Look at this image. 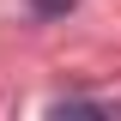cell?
<instances>
[{
  "instance_id": "cell-1",
  "label": "cell",
  "mask_w": 121,
  "mask_h": 121,
  "mask_svg": "<svg viewBox=\"0 0 121 121\" xmlns=\"http://www.w3.org/2000/svg\"><path fill=\"white\" fill-rule=\"evenodd\" d=\"M36 12H43V18H55V12H73V0H36Z\"/></svg>"
}]
</instances>
